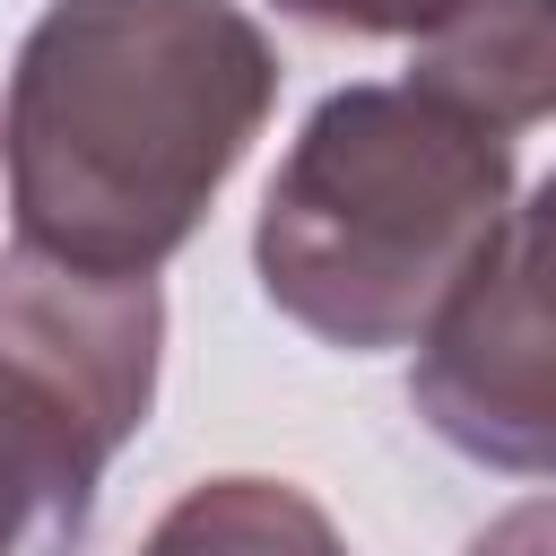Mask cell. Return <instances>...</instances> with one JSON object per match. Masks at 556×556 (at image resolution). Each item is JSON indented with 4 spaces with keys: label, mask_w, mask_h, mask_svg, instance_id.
I'll list each match as a JSON object with an SVG mask.
<instances>
[{
    "label": "cell",
    "mask_w": 556,
    "mask_h": 556,
    "mask_svg": "<svg viewBox=\"0 0 556 556\" xmlns=\"http://www.w3.org/2000/svg\"><path fill=\"white\" fill-rule=\"evenodd\" d=\"M139 556H348L330 513L278 478H208L191 486Z\"/></svg>",
    "instance_id": "8992f818"
},
{
    "label": "cell",
    "mask_w": 556,
    "mask_h": 556,
    "mask_svg": "<svg viewBox=\"0 0 556 556\" xmlns=\"http://www.w3.org/2000/svg\"><path fill=\"white\" fill-rule=\"evenodd\" d=\"M469 556H556V495H530L504 521H486L469 539Z\"/></svg>",
    "instance_id": "52a82bcc"
},
{
    "label": "cell",
    "mask_w": 556,
    "mask_h": 556,
    "mask_svg": "<svg viewBox=\"0 0 556 556\" xmlns=\"http://www.w3.org/2000/svg\"><path fill=\"white\" fill-rule=\"evenodd\" d=\"M165 304L148 269L0 252V556H70L104 460L148 426Z\"/></svg>",
    "instance_id": "3957f363"
},
{
    "label": "cell",
    "mask_w": 556,
    "mask_h": 556,
    "mask_svg": "<svg viewBox=\"0 0 556 556\" xmlns=\"http://www.w3.org/2000/svg\"><path fill=\"white\" fill-rule=\"evenodd\" d=\"M417 417L486 469L556 478V174L495 217L417 339Z\"/></svg>",
    "instance_id": "277c9868"
},
{
    "label": "cell",
    "mask_w": 556,
    "mask_h": 556,
    "mask_svg": "<svg viewBox=\"0 0 556 556\" xmlns=\"http://www.w3.org/2000/svg\"><path fill=\"white\" fill-rule=\"evenodd\" d=\"M408 87L486 130L547 122L556 113V0H434L417 17Z\"/></svg>",
    "instance_id": "5b68a950"
},
{
    "label": "cell",
    "mask_w": 556,
    "mask_h": 556,
    "mask_svg": "<svg viewBox=\"0 0 556 556\" xmlns=\"http://www.w3.org/2000/svg\"><path fill=\"white\" fill-rule=\"evenodd\" d=\"M513 200L504 130L417 96L339 87L261 200V287L330 348H408L478 269Z\"/></svg>",
    "instance_id": "7a4b0ae2"
},
{
    "label": "cell",
    "mask_w": 556,
    "mask_h": 556,
    "mask_svg": "<svg viewBox=\"0 0 556 556\" xmlns=\"http://www.w3.org/2000/svg\"><path fill=\"white\" fill-rule=\"evenodd\" d=\"M278 96L235 0H52L9 78L17 243L78 269H156L191 243Z\"/></svg>",
    "instance_id": "6da1fadb"
}]
</instances>
